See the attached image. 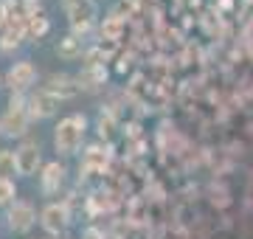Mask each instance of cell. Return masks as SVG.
<instances>
[{"mask_svg":"<svg viewBox=\"0 0 253 239\" xmlns=\"http://www.w3.org/2000/svg\"><path fill=\"white\" fill-rule=\"evenodd\" d=\"M14 158H17V175H23V177L37 175V169H40V163H42L40 147H37L34 141H23V144L14 149Z\"/></svg>","mask_w":253,"mask_h":239,"instance_id":"obj_5","label":"cell"},{"mask_svg":"<svg viewBox=\"0 0 253 239\" xmlns=\"http://www.w3.org/2000/svg\"><path fill=\"white\" fill-rule=\"evenodd\" d=\"M34 82H37V68L31 62H14L11 71L6 74V84L11 87L14 96H23Z\"/></svg>","mask_w":253,"mask_h":239,"instance_id":"obj_3","label":"cell"},{"mask_svg":"<svg viewBox=\"0 0 253 239\" xmlns=\"http://www.w3.org/2000/svg\"><path fill=\"white\" fill-rule=\"evenodd\" d=\"M26 34H31V37H42L48 31V20L42 17V14H34V17H26Z\"/></svg>","mask_w":253,"mask_h":239,"instance_id":"obj_13","label":"cell"},{"mask_svg":"<svg viewBox=\"0 0 253 239\" xmlns=\"http://www.w3.org/2000/svg\"><path fill=\"white\" fill-rule=\"evenodd\" d=\"M118 34H121V20L118 17L104 20V26H101V37L104 40H118Z\"/></svg>","mask_w":253,"mask_h":239,"instance_id":"obj_15","label":"cell"},{"mask_svg":"<svg viewBox=\"0 0 253 239\" xmlns=\"http://www.w3.org/2000/svg\"><path fill=\"white\" fill-rule=\"evenodd\" d=\"M104 82H107L104 65H87L79 74V87H87V90H96V87H101Z\"/></svg>","mask_w":253,"mask_h":239,"instance_id":"obj_10","label":"cell"},{"mask_svg":"<svg viewBox=\"0 0 253 239\" xmlns=\"http://www.w3.org/2000/svg\"><path fill=\"white\" fill-rule=\"evenodd\" d=\"M9 23V11H6V3H0V28Z\"/></svg>","mask_w":253,"mask_h":239,"instance_id":"obj_16","label":"cell"},{"mask_svg":"<svg viewBox=\"0 0 253 239\" xmlns=\"http://www.w3.org/2000/svg\"><path fill=\"white\" fill-rule=\"evenodd\" d=\"M14 175H17L14 149H0V180H14Z\"/></svg>","mask_w":253,"mask_h":239,"instance_id":"obj_11","label":"cell"},{"mask_svg":"<svg viewBox=\"0 0 253 239\" xmlns=\"http://www.w3.org/2000/svg\"><path fill=\"white\" fill-rule=\"evenodd\" d=\"M56 104H59V101H56L45 87L31 93V96L26 99V107H28V116H31V119H51V116L56 113Z\"/></svg>","mask_w":253,"mask_h":239,"instance_id":"obj_6","label":"cell"},{"mask_svg":"<svg viewBox=\"0 0 253 239\" xmlns=\"http://www.w3.org/2000/svg\"><path fill=\"white\" fill-rule=\"evenodd\" d=\"M28 124H31V116H28L26 99L11 93L9 107L0 116V135H6V138H23L28 132Z\"/></svg>","mask_w":253,"mask_h":239,"instance_id":"obj_2","label":"cell"},{"mask_svg":"<svg viewBox=\"0 0 253 239\" xmlns=\"http://www.w3.org/2000/svg\"><path fill=\"white\" fill-rule=\"evenodd\" d=\"M84 132H87V121H84V116L73 113V116L62 119L59 124H56V129H54L56 152H62V155H76L79 147H82V141H84Z\"/></svg>","mask_w":253,"mask_h":239,"instance_id":"obj_1","label":"cell"},{"mask_svg":"<svg viewBox=\"0 0 253 239\" xmlns=\"http://www.w3.org/2000/svg\"><path fill=\"white\" fill-rule=\"evenodd\" d=\"M17 197V186L14 180H0V205H11Z\"/></svg>","mask_w":253,"mask_h":239,"instance_id":"obj_14","label":"cell"},{"mask_svg":"<svg viewBox=\"0 0 253 239\" xmlns=\"http://www.w3.org/2000/svg\"><path fill=\"white\" fill-rule=\"evenodd\" d=\"M9 228L11 231H17V234H26L31 225L37 222V211H34V205L28 200H14L9 205Z\"/></svg>","mask_w":253,"mask_h":239,"instance_id":"obj_4","label":"cell"},{"mask_svg":"<svg viewBox=\"0 0 253 239\" xmlns=\"http://www.w3.org/2000/svg\"><path fill=\"white\" fill-rule=\"evenodd\" d=\"M45 90L51 93V96H54L56 101H59V99H71V96H76L79 84H73L71 76H65V74H54L51 79H48Z\"/></svg>","mask_w":253,"mask_h":239,"instance_id":"obj_9","label":"cell"},{"mask_svg":"<svg viewBox=\"0 0 253 239\" xmlns=\"http://www.w3.org/2000/svg\"><path fill=\"white\" fill-rule=\"evenodd\" d=\"M40 180H42V192H45V194L59 192V186L65 183V166L59 163V160L45 163V166H42V175H40Z\"/></svg>","mask_w":253,"mask_h":239,"instance_id":"obj_8","label":"cell"},{"mask_svg":"<svg viewBox=\"0 0 253 239\" xmlns=\"http://www.w3.org/2000/svg\"><path fill=\"white\" fill-rule=\"evenodd\" d=\"M56 54L62 56V59H76V56H82V40L76 37V34H71V37L59 40V45H56Z\"/></svg>","mask_w":253,"mask_h":239,"instance_id":"obj_12","label":"cell"},{"mask_svg":"<svg viewBox=\"0 0 253 239\" xmlns=\"http://www.w3.org/2000/svg\"><path fill=\"white\" fill-rule=\"evenodd\" d=\"M40 222H42V228H45L48 234H59V231L68 225V208H65V205H59V202H51V205H45V208H42Z\"/></svg>","mask_w":253,"mask_h":239,"instance_id":"obj_7","label":"cell"}]
</instances>
